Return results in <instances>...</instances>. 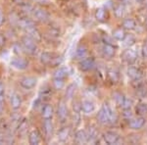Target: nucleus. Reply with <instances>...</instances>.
Segmentation results:
<instances>
[{"label": "nucleus", "instance_id": "12", "mask_svg": "<svg viewBox=\"0 0 147 145\" xmlns=\"http://www.w3.org/2000/svg\"><path fill=\"white\" fill-rule=\"evenodd\" d=\"M96 121H97V123L101 125H106L109 123L108 115H107V113H106V111L103 106H102L100 110L96 113Z\"/></svg>", "mask_w": 147, "mask_h": 145}, {"label": "nucleus", "instance_id": "25", "mask_svg": "<svg viewBox=\"0 0 147 145\" xmlns=\"http://www.w3.org/2000/svg\"><path fill=\"white\" fill-rule=\"evenodd\" d=\"M26 32H27V35H28L30 37H32V39H34L36 42H38L41 40V34L39 32V30H37L35 27H32V28H28V30H26Z\"/></svg>", "mask_w": 147, "mask_h": 145}, {"label": "nucleus", "instance_id": "48", "mask_svg": "<svg viewBox=\"0 0 147 145\" xmlns=\"http://www.w3.org/2000/svg\"><path fill=\"white\" fill-rule=\"evenodd\" d=\"M2 86V84H1V82H0V87H1Z\"/></svg>", "mask_w": 147, "mask_h": 145}, {"label": "nucleus", "instance_id": "31", "mask_svg": "<svg viewBox=\"0 0 147 145\" xmlns=\"http://www.w3.org/2000/svg\"><path fill=\"white\" fill-rule=\"evenodd\" d=\"M43 129L47 137L52 136V134H53V123H52L51 119H49V120H44Z\"/></svg>", "mask_w": 147, "mask_h": 145}, {"label": "nucleus", "instance_id": "14", "mask_svg": "<svg viewBox=\"0 0 147 145\" xmlns=\"http://www.w3.org/2000/svg\"><path fill=\"white\" fill-rule=\"evenodd\" d=\"M69 115L68 107L64 101H61L58 105V109H57V116L61 121H65Z\"/></svg>", "mask_w": 147, "mask_h": 145}, {"label": "nucleus", "instance_id": "45", "mask_svg": "<svg viewBox=\"0 0 147 145\" xmlns=\"http://www.w3.org/2000/svg\"><path fill=\"white\" fill-rule=\"evenodd\" d=\"M6 142V137L3 134H0V144H3Z\"/></svg>", "mask_w": 147, "mask_h": 145}, {"label": "nucleus", "instance_id": "16", "mask_svg": "<svg viewBox=\"0 0 147 145\" xmlns=\"http://www.w3.org/2000/svg\"><path fill=\"white\" fill-rule=\"evenodd\" d=\"M94 16H95L96 21H98L99 23L106 22V21H107V18H108L107 9L104 8V7H99V8L96 9Z\"/></svg>", "mask_w": 147, "mask_h": 145}, {"label": "nucleus", "instance_id": "27", "mask_svg": "<svg viewBox=\"0 0 147 145\" xmlns=\"http://www.w3.org/2000/svg\"><path fill=\"white\" fill-rule=\"evenodd\" d=\"M134 111H136V116L144 117L145 115H147V104L143 103V102H139L134 107Z\"/></svg>", "mask_w": 147, "mask_h": 145}, {"label": "nucleus", "instance_id": "18", "mask_svg": "<svg viewBox=\"0 0 147 145\" xmlns=\"http://www.w3.org/2000/svg\"><path fill=\"white\" fill-rule=\"evenodd\" d=\"M87 54H88V49H87L86 45L84 43H80L76 49V58L79 60H82V59L86 58Z\"/></svg>", "mask_w": 147, "mask_h": 145}, {"label": "nucleus", "instance_id": "38", "mask_svg": "<svg viewBox=\"0 0 147 145\" xmlns=\"http://www.w3.org/2000/svg\"><path fill=\"white\" fill-rule=\"evenodd\" d=\"M63 63V58L61 56H58V55H55L54 56V58L52 59L51 63L49 64V66L50 67H59V66H61V64Z\"/></svg>", "mask_w": 147, "mask_h": 145}, {"label": "nucleus", "instance_id": "3", "mask_svg": "<svg viewBox=\"0 0 147 145\" xmlns=\"http://www.w3.org/2000/svg\"><path fill=\"white\" fill-rule=\"evenodd\" d=\"M96 67V61L93 57H86L79 63V68L82 72H89Z\"/></svg>", "mask_w": 147, "mask_h": 145}, {"label": "nucleus", "instance_id": "4", "mask_svg": "<svg viewBox=\"0 0 147 145\" xmlns=\"http://www.w3.org/2000/svg\"><path fill=\"white\" fill-rule=\"evenodd\" d=\"M146 119L142 116H137L129 121V127L132 130H139L145 125Z\"/></svg>", "mask_w": 147, "mask_h": 145}, {"label": "nucleus", "instance_id": "37", "mask_svg": "<svg viewBox=\"0 0 147 145\" xmlns=\"http://www.w3.org/2000/svg\"><path fill=\"white\" fill-rule=\"evenodd\" d=\"M53 86L57 90H61L65 86V80L63 78H53Z\"/></svg>", "mask_w": 147, "mask_h": 145}, {"label": "nucleus", "instance_id": "33", "mask_svg": "<svg viewBox=\"0 0 147 145\" xmlns=\"http://www.w3.org/2000/svg\"><path fill=\"white\" fill-rule=\"evenodd\" d=\"M125 96L124 94L122 93V92H119V91H115L113 93V99L115 100V103L117 104L118 106L120 107H122L123 105V103H124V101H125Z\"/></svg>", "mask_w": 147, "mask_h": 145}, {"label": "nucleus", "instance_id": "42", "mask_svg": "<svg viewBox=\"0 0 147 145\" xmlns=\"http://www.w3.org/2000/svg\"><path fill=\"white\" fill-rule=\"evenodd\" d=\"M24 48H23V45L22 44H15L14 45V52L17 54H21L23 52Z\"/></svg>", "mask_w": 147, "mask_h": 145}, {"label": "nucleus", "instance_id": "20", "mask_svg": "<svg viewBox=\"0 0 147 145\" xmlns=\"http://www.w3.org/2000/svg\"><path fill=\"white\" fill-rule=\"evenodd\" d=\"M18 26L20 28H22L26 32L28 28H32V27H35L34 26V21H32V19H28V18H23V19H20L18 21Z\"/></svg>", "mask_w": 147, "mask_h": 145}, {"label": "nucleus", "instance_id": "17", "mask_svg": "<svg viewBox=\"0 0 147 145\" xmlns=\"http://www.w3.org/2000/svg\"><path fill=\"white\" fill-rule=\"evenodd\" d=\"M82 111L84 114H91L95 111V103L91 100H84L82 102Z\"/></svg>", "mask_w": 147, "mask_h": 145}, {"label": "nucleus", "instance_id": "9", "mask_svg": "<svg viewBox=\"0 0 147 145\" xmlns=\"http://www.w3.org/2000/svg\"><path fill=\"white\" fill-rule=\"evenodd\" d=\"M10 64L14 69L19 70V71H24L28 67V61L22 58V57H16V58H13L11 60Z\"/></svg>", "mask_w": 147, "mask_h": 145}, {"label": "nucleus", "instance_id": "29", "mask_svg": "<svg viewBox=\"0 0 147 145\" xmlns=\"http://www.w3.org/2000/svg\"><path fill=\"white\" fill-rule=\"evenodd\" d=\"M125 11H127V9H125V6L124 3L118 4V5L115 6V8H114V14H115L116 17L119 19H122L125 17Z\"/></svg>", "mask_w": 147, "mask_h": 145}, {"label": "nucleus", "instance_id": "41", "mask_svg": "<svg viewBox=\"0 0 147 145\" xmlns=\"http://www.w3.org/2000/svg\"><path fill=\"white\" fill-rule=\"evenodd\" d=\"M124 111V113H123V116H124L125 119H127V120H130V119H132L134 117H132V113L131 111H130V109H129V110H123Z\"/></svg>", "mask_w": 147, "mask_h": 145}, {"label": "nucleus", "instance_id": "19", "mask_svg": "<svg viewBox=\"0 0 147 145\" xmlns=\"http://www.w3.org/2000/svg\"><path fill=\"white\" fill-rule=\"evenodd\" d=\"M53 115H54V109L51 104H45V105L42 107L41 117L43 118V120H49V119H52Z\"/></svg>", "mask_w": 147, "mask_h": 145}, {"label": "nucleus", "instance_id": "1", "mask_svg": "<svg viewBox=\"0 0 147 145\" xmlns=\"http://www.w3.org/2000/svg\"><path fill=\"white\" fill-rule=\"evenodd\" d=\"M22 45H23L24 50L27 52V53L32 54V55L36 53V51H37L36 41H35L34 39H32V37H30L28 35L22 38Z\"/></svg>", "mask_w": 147, "mask_h": 145}, {"label": "nucleus", "instance_id": "13", "mask_svg": "<svg viewBox=\"0 0 147 145\" xmlns=\"http://www.w3.org/2000/svg\"><path fill=\"white\" fill-rule=\"evenodd\" d=\"M103 107L104 109H105L106 113H107L108 115V118H109V123H116L118 122V116L117 114H116V112L113 110V108L111 107L107 102H105V103L103 104Z\"/></svg>", "mask_w": 147, "mask_h": 145}, {"label": "nucleus", "instance_id": "34", "mask_svg": "<svg viewBox=\"0 0 147 145\" xmlns=\"http://www.w3.org/2000/svg\"><path fill=\"white\" fill-rule=\"evenodd\" d=\"M87 134H88V142H94L98 138V130L95 127H91L86 130Z\"/></svg>", "mask_w": 147, "mask_h": 145}, {"label": "nucleus", "instance_id": "10", "mask_svg": "<svg viewBox=\"0 0 147 145\" xmlns=\"http://www.w3.org/2000/svg\"><path fill=\"white\" fill-rule=\"evenodd\" d=\"M37 84V78L34 77H25L20 80V85L24 89H32Z\"/></svg>", "mask_w": 147, "mask_h": 145}, {"label": "nucleus", "instance_id": "11", "mask_svg": "<svg viewBox=\"0 0 147 145\" xmlns=\"http://www.w3.org/2000/svg\"><path fill=\"white\" fill-rule=\"evenodd\" d=\"M74 141L77 144H85L88 142V134L85 129H80L74 135Z\"/></svg>", "mask_w": 147, "mask_h": 145}, {"label": "nucleus", "instance_id": "21", "mask_svg": "<svg viewBox=\"0 0 147 145\" xmlns=\"http://www.w3.org/2000/svg\"><path fill=\"white\" fill-rule=\"evenodd\" d=\"M41 141V135L37 129H34L28 134V142L32 145H37Z\"/></svg>", "mask_w": 147, "mask_h": 145}, {"label": "nucleus", "instance_id": "7", "mask_svg": "<svg viewBox=\"0 0 147 145\" xmlns=\"http://www.w3.org/2000/svg\"><path fill=\"white\" fill-rule=\"evenodd\" d=\"M127 77H129L132 82H136V80H140L143 78V72L140 70L139 68L134 67V66H131L127 68Z\"/></svg>", "mask_w": 147, "mask_h": 145}, {"label": "nucleus", "instance_id": "8", "mask_svg": "<svg viewBox=\"0 0 147 145\" xmlns=\"http://www.w3.org/2000/svg\"><path fill=\"white\" fill-rule=\"evenodd\" d=\"M32 17L34 18L35 21H38V22L41 23H46L50 19V15H49V13L47 11L38 8L34 10V12H32Z\"/></svg>", "mask_w": 147, "mask_h": 145}, {"label": "nucleus", "instance_id": "26", "mask_svg": "<svg viewBox=\"0 0 147 145\" xmlns=\"http://www.w3.org/2000/svg\"><path fill=\"white\" fill-rule=\"evenodd\" d=\"M69 76V69L68 67H60L54 72L53 78H63L65 80Z\"/></svg>", "mask_w": 147, "mask_h": 145}, {"label": "nucleus", "instance_id": "36", "mask_svg": "<svg viewBox=\"0 0 147 145\" xmlns=\"http://www.w3.org/2000/svg\"><path fill=\"white\" fill-rule=\"evenodd\" d=\"M123 41H124L125 46H127V47H131L134 44H136V36H134V34H127V35H125V39L123 40Z\"/></svg>", "mask_w": 147, "mask_h": 145}, {"label": "nucleus", "instance_id": "15", "mask_svg": "<svg viewBox=\"0 0 147 145\" xmlns=\"http://www.w3.org/2000/svg\"><path fill=\"white\" fill-rule=\"evenodd\" d=\"M71 132H72V129L70 127H64L57 132V138L61 142L67 141L69 137L71 136Z\"/></svg>", "mask_w": 147, "mask_h": 145}, {"label": "nucleus", "instance_id": "43", "mask_svg": "<svg viewBox=\"0 0 147 145\" xmlns=\"http://www.w3.org/2000/svg\"><path fill=\"white\" fill-rule=\"evenodd\" d=\"M4 44H5V38H4L3 35L0 34V47H2Z\"/></svg>", "mask_w": 147, "mask_h": 145}, {"label": "nucleus", "instance_id": "44", "mask_svg": "<svg viewBox=\"0 0 147 145\" xmlns=\"http://www.w3.org/2000/svg\"><path fill=\"white\" fill-rule=\"evenodd\" d=\"M4 20H5V18H4V15H3V13H2V11L0 10V26H1L2 24L4 23Z\"/></svg>", "mask_w": 147, "mask_h": 145}, {"label": "nucleus", "instance_id": "30", "mask_svg": "<svg viewBox=\"0 0 147 145\" xmlns=\"http://www.w3.org/2000/svg\"><path fill=\"white\" fill-rule=\"evenodd\" d=\"M76 90H77V84H69L67 86V88H66V91H65V98L67 99V100L73 99L74 96H75Z\"/></svg>", "mask_w": 147, "mask_h": 145}, {"label": "nucleus", "instance_id": "47", "mask_svg": "<svg viewBox=\"0 0 147 145\" xmlns=\"http://www.w3.org/2000/svg\"><path fill=\"white\" fill-rule=\"evenodd\" d=\"M144 26H145V28L147 30V17L145 18V23H144Z\"/></svg>", "mask_w": 147, "mask_h": 145}, {"label": "nucleus", "instance_id": "28", "mask_svg": "<svg viewBox=\"0 0 147 145\" xmlns=\"http://www.w3.org/2000/svg\"><path fill=\"white\" fill-rule=\"evenodd\" d=\"M22 106V98L18 93H14L11 96V107L14 110H18Z\"/></svg>", "mask_w": 147, "mask_h": 145}, {"label": "nucleus", "instance_id": "35", "mask_svg": "<svg viewBox=\"0 0 147 145\" xmlns=\"http://www.w3.org/2000/svg\"><path fill=\"white\" fill-rule=\"evenodd\" d=\"M101 40H102V42L105 44H110V45H114V46H117V42H116L117 40L112 36V34L111 35H109L107 34H102Z\"/></svg>", "mask_w": 147, "mask_h": 145}, {"label": "nucleus", "instance_id": "22", "mask_svg": "<svg viewBox=\"0 0 147 145\" xmlns=\"http://www.w3.org/2000/svg\"><path fill=\"white\" fill-rule=\"evenodd\" d=\"M125 35H127V30H125L123 27H119L115 30H113L112 32V36L118 41H123L125 39Z\"/></svg>", "mask_w": 147, "mask_h": 145}, {"label": "nucleus", "instance_id": "32", "mask_svg": "<svg viewBox=\"0 0 147 145\" xmlns=\"http://www.w3.org/2000/svg\"><path fill=\"white\" fill-rule=\"evenodd\" d=\"M55 54L50 53V52H42L41 55H40V62L44 65H48L51 63L52 59L54 58Z\"/></svg>", "mask_w": 147, "mask_h": 145}, {"label": "nucleus", "instance_id": "5", "mask_svg": "<svg viewBox=\"0 0 147 145\" xmlns=\"http://www.w3.org/2000/svg\"><path fill=\"white\" fill-rule=\"evenodd\" d=\"M103 140L109 145H113V144H119L121 142V138L120 134H118L116 132H104L103 134Z\"/></svg>", "mask_w": 147, "mask_h": 145}, {"label": "nucleus", "instance_id": "40", "mask_svg": "<svg viewBox=\"0 0 147 145\" xmlns=\"http://www.w3.org/2000/svg\"><path fill=\"white\" fill-rule=\"evenodd\" d=\"M141 54L144 59H147V39L144 41V43L141 47Z\"/></svg>", "mask_w": 147, "mask_h": 145}, {"label": "nucleus", "instance_id": "6", "mask_svg": "<svg viewBox=\"0 0 147 145\" xmlns=\"http://www.w3.org/2000/svg\"><path fill=\"white\" fill-rule=\"evenodd\" d=\"M116 49H117V46L103 43V46L101 48V55L106 60H111L116 55Z\"/></svg>", "mask_w": 147, "mask_h": 145}, {"label": "nucleus", "instance_id": "46", "mask_svg": "<svg viewBox=\"0 0 147 145\" xmlns=\"http://www.w3.org/2000/svg\"><path fill=\"white\" fill-rule=\"evenodd\" d=\"M12 1L16 4H20V5H22V4L25 3V0H12Z\"/></svg>", "mask_w": 147, "mask_h": 145}, {"label": "nucleus", "instance_id": "39", "mask_svg": "<svg viewBox=\"0 0 147 145\" xmlns=\"http://www.w3.org/2000/svg\"><path fill=\"white\" fill-rule=\"evenodd\" d=\"M132 106H134V101H132V99L129 98V97H125L124 103H123L121 108H122L123 110H129V109H131Z\"/></svg>", "mask_w": 147, "mask_h": 145}, {"label": "nucleus", "instance_id": "23", "mask_svg": "<svg viewBox=\"0 0 147 145\" xmlns=\"http://www.w3.org/2000/svg\"><path fill=\"white\" fill-rule=\"evenodd\" d=\"M122 27L125 28V30H136L137 27V24L136 20L132 18H127L124 19L122 22Z\"/></svg>", "mask_w": 147, "mask_h": 145}, {"label": "nucleus", "instance_id": "24", "mask_svg": "<svg viewBox=\"0 0 147 145\" xmlns=\"http://www.w3.org/2000/svg\"><path fill=\"white\" fill-rule=\"evenodd\" d=\"M107 78L112 84H116L120 82L121 76H120L119 71H117L116 69H110V70L107 72Z\"/></svg>", "mask_w": 147, "mask_h": 145}, {"label": "nucleus", "instance_id": "2", "mask_svg": "<svg viewBox=\"0 0 147 145\" xmlns=\"http://www.w3.org/2000/svg\"><path fill=\"white\" fill-rule=\"evenodd\" d=\"M121 59H122L125 63H127V65H134L137 61V59H138V54H137V52L136 50H134V49L129 47V48L125 49L122 53Z\"/></svg>", "mask_w": 147, "mask_h": 145}]
</instances>
